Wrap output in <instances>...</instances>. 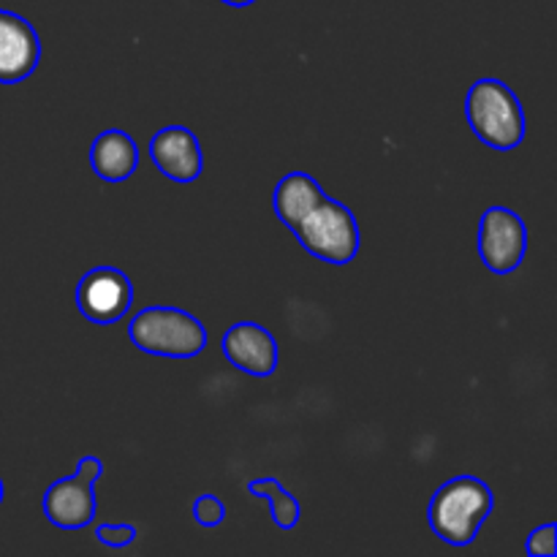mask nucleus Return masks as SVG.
I'll return each instance as SVG.
<instances>
[{
    "label": "nucleus",
    "mask_w": 557,
    "mask_h": 557,
    "mask_svg": "<svg viewBox=\"0 0 557 557\" xmlns=\"http://www.w3.org/2000/svg\"><path fill=\"white\" fill-rule=\"evenodd\" d=\"M493 490L476 476H457L441 484L430 500L428 520L435 536L449 547H468L493 515Z\"/></svg>",
    "instance_id": "nucleus-1"
},
{
    "label": "nucleus",
    "mask_w": 557,
    "mask_h": 557,
    "mask_svg": "<svg viewBox=\"0 0 557 557\" xmlns=\"http://www.w3.org/2000/svg\"><path fill=\"white\" fill-rule=\"evenodd\" d=\"M466 117L479 141L493 150H517L525 139V112L520 98L509 85L493 76L471 85Z\"/></svg>",
    "instance_id": "nucleus-2"
},
{
    "label": "nucleus",
    "mask_w": 557,
    "mask_h": 557,
    "mask_svg": "<svg viewBox=\"0 0 557 557\" xmlns=\"http://www.w3.org/2000/svg\"><path fill=\"white\" fill-rule=\"evenodd\" d=\"M128 337L139 351L166 359H194L207 346L205 324L196 315L166 305L141 308L131 319Z\"/></svg>",
    "instance_id": "nucleus-3"
},
{
    "label": "nucleus",
    "mask_w": 557,
    "mask_h": 557,
    "mask_svg": "<svg viewBox=\"0 0 557 557\" xmlns=\"http://www.w3.org/2000/svg\"><path fill=\"white\" fill-rule=\"evenodd\" d=\"M305 250L326 264H348L359 253V223L343 201L324 199L292 228Z\"/></svg>",
    "instance_id": "nucleus-4"
},
{
    "label": "nucleus",
    "mask_w": 557,
    "mask_h": 557,
    "mask_svg": "<svg viewBox=\"0 0 557 557\" xmlns=\"http://www.w3.org/2000/svg\"><path fill=\"white\" fill-rule=\"evenodd\" d=\"M528 250V228L509 207H490L479 221V256L495 275H509L522 264Z\"/></svg>",
    "instance_id": "nucleus-5"
},
{
    "label": "nucleus",
    "mask_w": 557,
    "mask_h": 557,
    "mask_svg": "<svg viewBox=\"0 0 557 557\" xmlns=\"http://www.w3.org/2000/svg\"><path fill=\"white\" fill-rule=\"evenodd\" d=\"M131 302H134V286L128 275L114 267H96L82 275L76 286L79 313L92 324H114L128 313Z\"/></svg>",
    "instance_id": "nucleus-6"
},
{
    "label": "nucleus",
    "mask_w": 557,
    "mask_h": 557,
    "mask_svg": "<svg viewBox=\"0 0 557 557\" xmlns=\"http://www.w3.org/2000/svg\"><path fill=\"white\" fill-rule=\"evenodd\" d=\"M41 60L38 33L25 16L0 9V85L25 82Z\"/></svg>",
    "instance_id": "nucleus-7"
},
{
    "label": "nucleus",
    "mask_w": 557,
    "mask_h": 557,
    "mask_svg": "<svg viewBox=\"0 0 557 557\" xmlns=\"http://www.w3.org/2000/svg\"><path fill=\"white\" fill-rule=\"evenodd\" d=\"M223 354L228 362L243 373L256 375V379H267L275 373L277 368V343L270 330L253 321H239V324L228 326L223 332L221 341Z\"/></svg>",
    "instance_id": "nucleus-8"
},
{
    "label": "nucleus",
    "mask_w": 557,
    "mask_h": 557,
    "mask_svg": "<svg viewBox=\"0 0 557 557\" xmlns=\"http://www.w3.org/2000/svg\"><path fill=\"white\" fill-rule=\"evenodd\" d=\"M150 158L158 172L174 183H194L205 169V156L194 131L185 125H166L150 139Z\"/></svg>",
    "instance_id": "nucleus-9"
},
{
    "label": "nucleus",
    "mask_w": 557,
    "mask_h": 557,
    "mask_svg": "<svg viewBox=\"0 0 557 557\" xmlns=\"http://www.w3.org/2000/svg\"><path fill=\"white\" fill-rule=\"evenodd\" d=\"M92 479L85 473H74L69 479H58L44 493V515L52 525L63 531H79L96 520V493Z\"/></svg>",
    "instance_id": "nucleus-10"
},
{
    "label": "nucleus",
    "mask_w": 557,
    "mask_h": 557,
    "mask_svg": "<svg viewBox=\"0 0 557 557\" xmlns=\"http://www.w3.org/2000/svg\"><path fill=\"white\" fill-rule=\"evenodd\" d=\"M90 166L107 183H123L139 166V147L131 139V134L120 128H109L92 141Z\"/></svg>",
    "instance_id": "nucleus-11"
},
{
    "label": "nucleus",
    "mask_w": 557,
    "mask_h": 557,
    "mask_svg": "<svg viewBox=\"0 0 557 557\" xmlns=\"http://www.w3.org/2000/svg\"><path fill=\"white\" fill-rule=\"evenodd\" d=\"M324 196V188L310 174L292 172L277 183L275 194H272V207L283 226L294 228Z\"/></svg>",
    "instance_id": "nucleus-12"
},
{
    "label": "nucleus",
    "mask_w": 557,
    "mask_h": 557,
    "mask_svg": "<svg viewBox=\"0 0 557 557\" xmlns=\"http://www.w3.org/2000/svg\"><path fill=\"white\" fill-rule=\"evenodd\" d=\"M250 495H259L270 504V517L281 531H292L299 522V500L292 493L283 490V484L277 479H256L248 484Z\"/></svg>",
    "instance_id": "nucleus-13"
},
{
    "label": "nucleus",
    "mask_w": 557,
    "mask_h": 557,
    "mask_svg": "<svg viewBox=\"0 0 557 557\" xmlns=\"http://www.w3.org/2000/svg\"><path fill=\"white\" fill-rule=\"evenodd\" d=\"M194 517L199 525L215 528L221 525L223 517H226V506H223V500L218 498V495H199L194 504Z\"/></svg>",
    "instance_id": "nucleus-14"
},
{
    "label": "nucleus",
    "mask_w": 557,
    "mask_h": 557,
    "mask_svg": "<svg viewBox=\"0 0 557 557\" xmlns=\"http://www.w3.org/2000/svg\"><path fill=\"white\" fill-rule=\"evenodd\" d=\"M525 549L531 557H555L557 555V525L555 522L536 528V531L528 536Z\"/></svg>",
    "instance_id": "nucleus-15"
},
{
    "label": "nucleus",
    "mask_w": 557,
    "mask_h": 557,
    "mask_svg": "<svg viewBox=\"0 0 557 557\" xmlns=\"http://www.w3.org/2000/svg\"><path fill=\"white\" fill-rule=\"evenodd\" d=\"M96 539L101 544H107V547H128V544H134L136 539V528L134 525H98Z\"/></svg>",
    "instance_id": "nucleus-16"
},
{
    "label": "nucleus",
    "mask_w": 557,
    "mask_h": 557,
    "mask_svg": "<svg viewBox=\"0 0 557 557\" xmlns=\"http://www.w3.org/2000/svg\"><path fill=\"white\" fill-rule=\"evenodd\" d=\"M223 3L226 5H250V3H256V0H223Z\"/></svg>",
    "instance_id": "nucleus-17"
},
{
    "label": "nucleus",
    "mask_w": 557,
    "mask_h": 557,
    "mask_svg": "<svg viewBox=\"0 0 557 557\" xmlns=\"http://www.w3.org/2000/svg\"><path fill=\"white\" fill-rule=\"evenodd\" d=\"M0 504H3V482H0Z\"/></svg>",
    "instance_id": "nucleus-18"
}]
</instances>
